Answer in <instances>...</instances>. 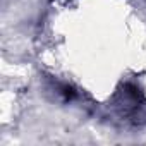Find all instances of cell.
Here are the masks:
<instances>
[{
    "label": "cell",
    "mask_w": 146,
    "mask_h": 146,
    "mask_svg": "<svg viewBox=\"0 0 146 146\" xmlns=\"http://www.w3.org/2000/svg\"><path fill=\"white\" fill-rule=\"evenodd\" d=\"M74 90H72L70 86H64V96H65V100H70V98H74Z\"/></svg>",
    "instance_id": "1"
}]
</instances>
